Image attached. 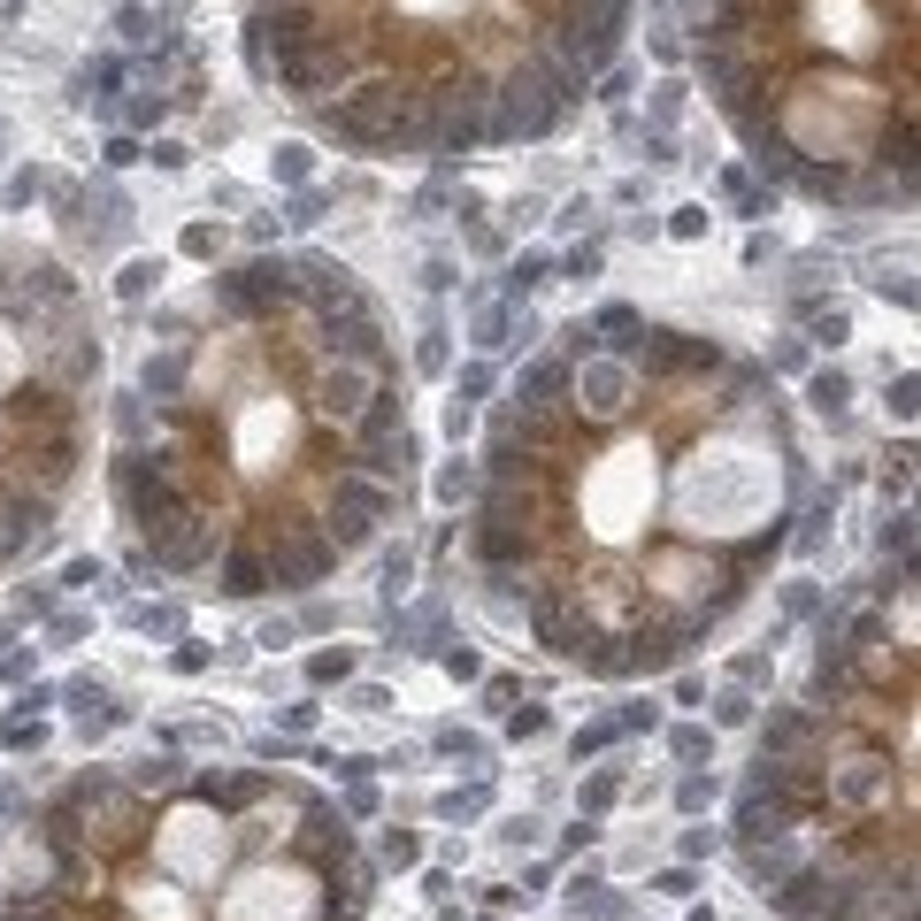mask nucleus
<instances>
[{"instance_id": "nucleus-1", "label": "nucleus", "mask_w": 921, "mask_h": 921, "mask_svg": "<svg viewBox=\"0 0 921 921\" xmlns=\"http://www.w3.org/2000/svg\"><path fill=\"white\" fill-rule=\"evenodd\" d=\"M806 453L783 392L722 338L584 323L492 407L469 553L531 638L599 676H661L707 645L791 546Z\"/></svg>"}, {"instance_id": "nucleus-2", "label": "nucleus", "mask_w": 921, "mask_h": 921, "mask_svg": "<svg viewBox=\"0 0 921 921\" xmlns=\"http://www.w3.org/2000/svg\"><path fill=\"white\" fill-rule=\"evenodd\" d=\"M47 883L0 921H369L384 867L284 768H85L39 814Z\"/></svg>"}, {"instance_id": "nucleus-3", "label": "nucleus", "mask_w": 921, "mask_h": 921, "mask_svg": "<svg viewBox=\"0 0 921 921\" xmlns=\"http://www.w3.org/2000/svg\"><path fill=\"white\" fill-rule=\"evenodd\" d=\"M821 622L814 684L760 722L730 860L783 921H921L913 890V569Z\"/></svg>"}, {"instance_id": "nucleus-4", "label": "nucleus", "mask_w": 921, "mask_h": 921, "mask_svg": "<svg viewBox=\"0 0 921 921\" xmlns=\"http://www.w3.org/2000/svg\"><path fill=\"white\" fill-rule=\"evenodd\" d=\"M101 338L55 254H0V561L32 553L93 453Z\"/></svg>"}, {"instance_id": "nucleus-5", "label": "nucleus", "mask_w": 921, "mask_h": 921, "mask_svg": "<svg viewBox=\"0 0 921 921\" xmlns=\"http://www.w3.org/2000/svg\"><path fill=\"white\" fill-rule=\"evenodd\" d=\"M561 898H569V913H576V921H630V898H622L599 867H576V875L561 883Z\"/></svg>"}, {"instance_id": "nucleus-6", "label": "nucleus", "mask_w": 921, "mask_h": 921, "mask_svg": "<svg viewBox=\"0 0 921 921\" xmlns=\"http://www.w3.org/2000/svg\"><path fill=\"white\" fill-rule=\"evenodd\" d=\"M162 277H170V261H162V254H139V261H124V269H116V300H124V307H139V300H154V292H162Z\"/></svg>"}, {"instance_id": "nucleus-7", "label": "nucleus", "mask_w": 921, "mask_h": 921, "mask_svg": "<svg viewBox=\"0 0 921 921\" xmlns=\"http://www.w3.org/2000/svg\"><path fill=\"white\" fill-rule=\"evenodd\" d=\"M622 791H630V776H622V768H592V776L576 783V814H592V821H599V814H615V806H622Z\"/></svg>"}, {"instance_id": "nucleus-8", "label": "nucleus", "mask_w": 921, "mask_h": 921, "mask_svg": "<svg viewBox=\"0 0 921 921\" xmlns=\"http://www.w3.org/2000/svg\"><path fill=\"white\" fill-rule=\"evenodd\" d=\"M806 399H814V415L837 422V415L852 407V376H844V369H814V376H806Z\"/></svg>"}, {"instance_id": "nucleus-9", "label": "nucleus", "mask_w": 921, "mask_h": 921, "mask_svg": "<svg viewBox=\"0 0 921 921\" xmlns=\"http://www.w3.org/2000/svg\"><path fill=\"white\" fill-rule=\"evenodd\" d=\"M584 330H592L599 346H622V338H638V330H645V315H638V307H622V300H607V307H599Z\"/></svg>"}, {"instance_id": "nucleus-10", "label": "nucleus", "mask_w": 921, "mask_h": 921, "mask_svg": "<svg viewBox=\"0 0 921 921\" xmlns=\"http://www.w3.org/2000/svg\"><path fill=\"white\" fill-rule=\"evenodd\" d=\"M798 315H806V338H814V346H844V338H852V315H844L837 300H829V307L798 300Z\"/></svg>"}, {"instance_id": "nucleus-11", "label": "nucleus", "mask_w": 921, "mask_h": 921, "mask_svg": "<svg viewBox=\"0 0 921 921\" xmlns=\"http://www.w3.org/2000/svg\"><path fill=\"white\" fill-rule=\"evenodd\" d=\"M753 714H760L753 684H722V691H714V730H745Z\"/></svg>"}, {"instance_id": "nucleus-12", "label": "nucleus", "mask_w": 921, "mask_h": 921, "mask_svg": "<svg viewBox=\"0 0 921 921\" xmlns=\"http://www.w3.org/2000/svg\"><path fill=\"white\" fill-rule=\"evenodd\" d=\"M714 798H722V776H714V760H707V768H684V783H676V806H684V814H707Z\"/></svg>"}, {"instance_id": "nucleus-13", "label": "nucleus", "mask_w": 921, "mask_h": 921, "mask_svg": "<svg viewBox=\"0 0 921 921\" xmlns=\"http://www.w3.org/2000/svg\"><path fill=\"white\" fill-rule=\"evenodd\" d=\"M430 492H438L445 508H469V500H477V460H445Z\"/></svg>"}, {"instance_id": "nucleus-14", "label": "nucleus", "mask_w": 921, "mask_h": 921, "mask_svg": "<svg viewBox=\"0 0 921 921\" xmlns=\"http://www.w3.org/2000/svg\"><path fill=\"white\" fill-rule=\"evenodd\" d=\"M668 753H676L684 768H707V760H714V730H699V722H676V730H668Z\"/></svg>"}, {"instance_id": "nucleus-15", "label": "nucleus", "mask_w": 921, "mask_h": 921, "mask_svg": "<svg viewBox=\"0 0 921 921\" xmlns=\"http://www.w3.org/2000/svg\"><path fill=\"white\" fill-rule=\"evenodd\" d=\"M883 553H890V569H913V508L883 515Z\"/></svg>"}, {"instance_id": "nucleus-16", "label": "nucleus", "mask_w": 921, "mask_h": 921, "mask_svg": "<svg viewBox=\"0 0 921 921\" xmlns=\"http://www.w3.org/2000/svg\"><path fill=\"white\" fill-rule=\"evenodd\" d=\"M353 676V645H323V653H307V684L323 691V684H346Z\"/></svg>"}, {"instance_id": "nucleus-17", "label": "nucleus", "mask_w": 921, "mask_h": 921, "mask_svg": "<svg viewBox=\"0 0 921 921\" xmlns=\"http://www.w3.org/2000/svg\"><path fill=\"white\" fill-rule=\"evenodd\" d=\"M376 867H422V837L415 829H384V844L369 852Z\"/></svg>"}, {"instance_id": "nucleus-18", "label": "nucleus", "mask_w": 921, "mask_h": 921, "mask_svg": "<svg viewBox=\"0 0 921 921\" xmlns=\"http://www.w3.org/2000/svg\"><path fill=\"white\" fill-rule=\"evenodd\" d=\"M508 338H515V315H508V307H492V300H485V307H477V353H500V346H508Z\"/></svg>"}, {"instance_id": "nucleus-19", "label": "nucleus", "mask_w": 921, "mask_h": 921, "mask_svg": "<svg viewBox=\"0 0 921 921\" xmlns=\"http://www.w3.org/2000/svg\"><path fill=\"white\" fill-rule=\"evenodd\" d=\"M269 170H277V185H307V177H315V154L292 139V147H277V154H269Z\"/></svg>"}, {"instance_id": "nucleus-20", "label": "nucleus", "mask_w": 921, "mask_h": 921, "mask_svg": "<svg viewBox=\"0 0 921 921\" xmlns=\"http://www.w3.org/2000/svg\"><path fill=\"white\" fill-rule=\"evenodd\" d=\"M553 277V254H515V269H508V292L523 300V292H538Z\"/></svg>"}, {"instance_id": "nucleus-21", "label": "nucleus", "mask_w": 921, "mask_h": 921, "mask_svg": "<svg viewBox=\"0 0 921 921\" xmlns=\"http://www.w3.org/2000/svg\"><path fill=\"white\" fill-rule=\"evenodd\" d=\"M376 806H384V798H376V783H369V776H361V783H346V791H338V814H346V821H353V829H361V821H376Z\"/></svg>"}, {"instance_id": "nucleus-22", "label": "nucleus", "mask_w": 921, "mask_h": 921, "mask_svg": "<svg viewBox=\"0 0 921 921\" xmlns=\"http://www.w3.org/2000/svg\"><path fill=\"white\" fill-rule=\"evenodd\" d=\"M645 890H653V898H699V867H691V860H676V867H661Z\"/></svg>"}, {"instance_id": "nucleus-23", "label": "nucleus", "mask_w": 921, "mask_h": 921, "mask_svg": "<svg viewBox=\"0 0 921 921\" xmlns=\"http://www.w3.org/2000/svg\"><path fill=\"white\" fill-rule=\"evenodd\" d=\"M485 806H492V791H485V783H469V791H445V798H438V814H445V821H477Z\"/></svg>"}, {"instance_id": "nucleus-24", "label": "nucleus", "mask_w": 921, "mask_h": 921, "mask_svg": "<svg viewBox=\"0 0 921 921\" xmlns=\"http://www.w3.org/2000/svg\"><path fill=\"white\" fill-rule=\"evenodd\" d=\"M0 745H9V753H39V745H47V722H39V714H9Z\"/></svg>"}, {"instance_id": "nucleus-25", "label": "nucleus", "mask_w": 921, "mask_h": 921, "mask_svg": "<svg viewBox=\"0 0 921 921\" xmlns=\"http://www.w3.org/2000/svg\"><path fill=\"white\" fill-rule=\"evenodd\" d=\"M615 737H622V730H615V722H592V730H576V737H569V760H576V768H584V760H599V753H607V745H615Z\"/></svg>"}, {"instance_id": "nucleus-26", "label": "nucleus", "mask_w": 921, "mask_h": 921, "mask_svg": "<svg viewBox=\"0 0 921 921\" xmlns=\"http://www.w3.org/2000/svg\"><path fill=\"white\" fill-rule=\"evenodd\" d=\"M676 852H684V860H691V867H699V860H707V852H722V829H714V821H699V814H691V829H684V837H676Z\"/></svg>"}, {"instance_id": "nucleus-27", "label": "nucleus", "mask_w": 921, "mask_h": 921, "mask_svg": "<svg viewBox=\"0 0 921 921\" xmlns=\"http://www.w3.org/2000/svg\"><path fill=\"white\" fill-rule=\"evenodd\" d=\"M215 246H223V231H215V223H185V238H177V254H185V261H215Z\"/></svg>"}, {"instance_id": "nucleus-28", "label": "nucleus", "mask_w": 921, "mask_h": 921, "mask_svg": "<svg viewBox=\"0 0 921 921\" xmlns=\"http://www.w3.org/2000/svg\"><path fill=\"white\" fill-rule=\"evenodd\" d=\"M62 584H70V592H108L116 576H108V561H93V553H85V561H70V569H62Z\"/></svg>"}, {"instance_id": "nucleus-29", "label": "nucleus", "mask_w": 921, "mask_h": 921, "mask_svg": "<svg viewBox=\"0 0 921 921\" xmlns=\"http://www.w3.org/2000/svg\"><path fill=\"white\" fill-rule=\"evenodd\" d=\"M407 584H415V553H407V546H392V553H384V599H399Z\"/></svg>"}, {"instance_id": "nucleus-30", "label": "nucleus", "mask_w": 921, "mask_h": 921, "mask_svg": "<svg viewBox=\"0 0 921 921\" xmlns=\"http://www.w3.org/2000/svg\"><path fill=\"white\" fill-rule=\"evenodd\" d=\"M445 676H453V684H477V676H485V653H477V645H445Z\"/></svg>"}, {"instance_id": "nucleus-31", "label": "nucleus", "mask_w": 921, "mask_h": 921, "mask_svg": "<svg viewBox=\"0 0 921 921\" xmlns=\"http://www.w3.org/2000/svg\"><path fill=\"white\" fill-rule=\"evenodd\" d=\"M415 369H422V376H438V369H445V323H430V330H422V346H415Z\"/></svg>"}, {"instance_id": "nucleus-32", "label": "nucleus", "mask_w": 921, "mask_h": 921, "mask_svg": "<svg viewBox=\"0 0 921 921\" xmlns=\"http://www.w3.org/2000/svg\"><path fill=\"white\" fill-rule=\"evenodd\" d=\"M546 730H553L546 707H508V737H546Z\"/></svg>"}, {"instance_id": "nucleus-33", "label": "nucleus", "mask_w": 921, "mask_h": 921, "mask_svg": "<svg viewBox=\"0 0 921 921\" xmlns=\"http://www.w3.org/2000/svg\"><path fill=\"white\" fill-rule=\"evenodd\" d=\"M485 392H492V369H485V361H469V369L453 376V399H469V407H477Z\"/></svg>"}, {"instance_id": "nucleus-34", "label": "nucleus", "mask_w": 921, "mask_h": 921, "mask_svg": "<svg viewBox=\"0 0 921 921\" xmlns=\"http://www.w3.org/2000/svg\"><path fill=\"white\" fill-rule=\"evenodd\" d=\"M906 485H913V445H898V453L883 460V492H898V500H906Z\"/></svg>"}, {"instance_id": "nucleus-35", "label": "nucleus", "mask_w": 921, "mask_h": 921, "mask_svg": "<svg viewBox=\"0 0 921 921\" xmlns=\"http://www.w3.org/2000/svg\"><path fill=\"white\" fill-rule=\"evenodd\" d=\"M101 162H108V170H131V162H147V147H139L131 131H116V139L101 147Z\"/></svg>"}, {"instance_id": "nucleus-36", "label": "nucleus", "mask_w": 921, "mask_h": 921, "mask_svg": "<svg viewBox=\"0 0 921 921\" xmlns=\"http://www.w3.org/2000/svg\"><path fill=\"white\" fill-rule=\"evenodd\" d=\"M890 422H898V430L913 422V369H898V376H890Z\"/></svg>"}, {"instance_id": "nucleus-37", "label": "nucleus", "mask_w": 921, "mask_h": 921, "mask_svg": "<svg viewBox=\"0 0 921 921\" xmlns=\"http://www.w3.org/2000/svg\"><path fill=\"white\" fill-rule=\"evenodd\" d=\"M538 829H546L538 814H508V821H500V844H523V852H531V844H538Z\"/></svg>"}, {"instance_id": "nucleus-38", "label": "nucleus", "mask_w": 921, "mask_h": 921, "mask_svg": "<svg viewBox=\"0 0 921 921\" xmlns=\"http://www.w3.org/2000/svg\"><path fill=\"white\" fill-rule=\"evenodd\" d=\"M438 753H453V760H469V768H485V745H477L469 730H445V737H438Z\"/></svg>"}, {"instance_id": "nucleus-39", "label": "nucleus", "mask_w": 921, "mask_h": 921, "mask_svg": "<svg viewBox=\"0 0 921 921\" xmlns=\"http://www.w3.org/2000/svg\"><path fill=\"white\" fill-rule=\"evenodd\" d=\"M47 193V170H24V177H9V208H32Z\"/></svg>"}, {"instance_id": "nucleus-40", "label": "nucleus", "mask_w": 921, "mask_h": 921, "mask_svg": "<svg viewBox=\"0 0 921 921\" xmlns=\"http://www.w3.org/2000/svg\"><path fill=\"white\" fill-rule=\"evenodd\" d=\"M707 223H714V215H707V208H699V200H691V208H676V215H668V231H676V238H707Z\"/></svg>"}, {"instance_id": "nucleus-41", "label": "nucleus", "mask_w": 921, "mask_h": 921, "mask_svg": "<svg viewBox=\"0 0 921 921\" xmlns=\"http://www.w3.org/2000/svg\"><path fill=\"white\" fill-rule=\"evenodd\" d=\"M553 269H561V277H599V238H592V246H576V254H561Z\"/></svg>"}, {"instance_id": "nucleus-42", "label": "nucleus", "mask_w": 921, "mask_h": 921, "mask_svg": "<svg viewBox=\"0 0 921 921\" xmlns=\"http://www.w3.org/2000/svg\"><path fill=\"white\" fill-rule=\"evenodd\" d=\"M760 369H768V376H776V369H806V338H776V353H768Z\"/></svg>"}, {"instance_id": "nucleus-43", "label": "nucleus", "mask_w": 921, "mask_h": 921, "mask_svg": "<svg viewBox=\"0 0 921 921\" xmlns=\"http://www.w3.org/2000/svg\"><path fill=\"white\" fill-rule=\"evenodd\" d=\"M170 668H177V676H200V668H208V645H200V638H177Z\"/></svg>"}, {"instance_id": "nucleus-44", "label": "nucleus", "mask_w": 921, "mask_h": 921, "mask_svg": "<svg viewBox=\"0 0 921 921\" xmlns=\"http://www.w3.org/2000/svg\"><path fill=\"white\" fill-rule=\"evenodd\" d=\"M277 730H284V737H307V730H315V699H292V707L277 714Z\"/></svg>"}, {"instance_id": "nucleus-45", "label": "nucleus", "mask_w": 921, "mask_h": 921, "mask_svg": "<svg viewBox=\"0 0 921 921\" xmlns=\"http://www.w3.org/2000/svg\"><path fill=\"white\" fill-rule=\"evenodd\" d=\"M284 223H292V231H315V223H323V193H300V200H292V215H284Z\"/></svg>"}, {"instance_id": "nucleus-46", "label": "nucleus", "mask_w": 921, "mask_h": 921, "mask_svg": "<svg viewBox=\"0 0 921 921\" xmlns=\"http://www.w3.org/2000/svg\"><path fill=\"white\" fill-rule=\"evenodd\" d=\"M783 615H791V622H806V615H814V584H806V576H798V584H783Z\"/></svg>"}, {"instance_id": "nucleus-47", "label": "nucleus", "mask_w": 921, "mask_h": 921, "mask_svg": "<svg viewBox=\"0 0 921 921\" xmlns=\"http://www.w3.org/2000/svg\"><path fill=\"white\" fill-rule=\"evenodd\" d=\"M730 684H768V653H737V661H730Z\"/></svg>"}, {"instance_id": "nucleus-48", "label": "nucleus", "mask_w": 921, "mask_h": 921, "mask_svg": "<svg viewBox=\"0 0 921 921\" xmlns=\"http://www.w3.org/2000/svg\"><path fill=\"white\" fill-rule=\"evenodd\" d=\"M615 730H622V737H630V730H661V707H653V699H645V707H622Z\"/></svg>"}, {"instance_id": "nucleus-49", "label": "nucleus", "mask_w": 921, "mask_h": 921, "mask_svg": "<svg viewBox=\"0 0 921 921\" xmlns=\"http://www.w3.org/2000/svg\"><path fill=\"white\" fill-rule=\"evenodd\" d=\"M116 32H124V39H154V32H162V24H154V16H147V9H124V16H116Z\"/></svg>"}, {"instance_id": "nucleus-50", "label": "nucleus", "mask_w": 921, "mask_h": 921, "mask_svg": "<svg viewBox=\"0 0 921 921\" xmlns=\"http://www.w3.org/2000/svg\"><path fill=\"white\" fill-rule=\"evenodd\" d=\"M62 699H70V707H101V699H108V684H101V676H78Z\"/></svg>"}, {"instance_id": "nucleus-51", "label": "nucleus", "mask_w": 921, "mask_h": 921, "mask_svg": "<svg viewBox=\"0 0 921 921\" xmlns=\"http://www.w3.org/2000/svg\"><path fill=\"white\" fill-rule=\"evenodd\" d=\"M875 292L898 300V307H913V277H906V269H898V277H875Z\"/></svg>"}, {"instance_id": "nucleus-52", "label": "nucleus", "mask_w": 921, "mask_h": 921, "mask_svg": "<svg viewBox=\"0 0 921 921\" xmlns=\"http://www.w3.org/2000/svg\"><path fill=\"white\" fill-rule=\"evenodd\" d=\"M422 898L445 906V898H453V875H445V867H422Z\"/></svg>"}, {"instance_id": "nucleus-53", "label": "nucleus", "mask_w": 921, "mask_h": 921, "mask_svg": "<svg viewBox=\"0 0 921 921\" xmlns=\"http://www.w3.org/2000/svg\"><path fill=\"white\" fill-rule=\"evenodd\" d=\"M445 430H453V438H469V430H477V407H469V399H453V407H445Z\"/></svg>"}, {"instance_id": "nucleus-54", "label": "nucleus", "mask_w": 921, "mask_h": 921, "mask_svg": "<svg viewBox=\"0 0 921 921\" xmlns=\"http://www.w3.org/2000/svg\"><path fill=\"white\" fill-rule=\"evenodd\" d=\"M676 108H684V85H676V78H668V85H661V93H653V116H661V124H668V116H676Z\"/></svg>"}, {"instance_id": "nucleus-55", "label": "nucleus", "mask_w": 921, "mask_h": 921, "mask_svg": "<svg viewBox=\"0 0 921 921\" xmlns=\"http://www.w3.org/2000/svg\"><path fill=\"white\" fill-rule=\"evenodd\" d=\"M162 101H170V93H139V101H131V124H162Z\"/></svg>"}, {"instance_id": "nucleus-56", "label": "nucleus", "mask_w": 921, "mask_h": 921, "mask_svg": "<svg viewBox=\"0 0 921 921\" xmlns=\"http://www.w3.org/2000/svg\"><path fill=\"white\" fill-rule=\"evenodd\" d=\"M154 162H162V170H185L193 154H185V139H154Z\"/></svg>"}, {"instance_id": "nucleus-57", "label": "nucleus", "mask_w": 921, "mask_h": 921, "mask_svg": "<svg viewBox=\"0 0 921 921\" xmlns=\"http://www.w3.org/2000/svg\"><path fill=\"white\" fill-rule=\"evenodd\" d=\"M485 699H492V714H508V707H515V676H492V691H485Z\"/></svg>"}, {"instance_id": "nucleus-58", "label": "nucleus", "mask_w": 921, "mask_h": 921, "mask_svg": "<svg viewBox=\"0 0 921 921\" xmlns=\"http://www.w3.org/2000/svg\"><path fill=\"white\" fill-rule=\"evenodd\" d=\"M445 921H508V913H445Z\"/></svg>"}, {"instance_id": "nucleus-59", "label": "nucleus", "mask_w": 921, "mask_h": 921, "mask_svg": "<svg viewBox=\"0 0 921 921\" xmlns=\"http://www.w3.org/2000/svg\"><path fill=\"white\" fill-rule=\"evenodd\" d=\"M684 921H722V913H714V906H691V913H684Z\"/></svg>"}, {"instance_id": "nucleus-60", "label": "nucleus", "mask_w": 921, "mask_h": 921, "mask_svg": "<svg viewBox=\"0 0 921 921\" xmlns=\"http://www.w3.org/2000/svg\"><path fill=\"white\" fill-rule=\"evenodd\" d=\"M254 9H284V0H254Z\"/></svg>"}]
</instances>
